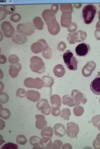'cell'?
Returning a JSON list of instances; mask_svg holds the SVG:
<instances>
[{
    "instance_id": "cell-1",
    "label": "cell",
    "mask_w": 100,
    "mask_h": 149,
    "mask_svg": "<svg viewBox=\"0 0 100 149\" xmlns=\"http://www.w3.org/2000/svg\"><path fill=\"white\" fill-rule=\"evenodd\" d=\"M96 12V7L92 4L87 5L84 7L82 11V16L85 24H89L92 22Z\"/></svg>"
},
{
    "instance_id": "cell-2",
    "label": "cell",
    "mask_w": 100,
    "mask_h": 149,
    "mask_svg": "<svg viewBox=\"0 0 100 149\" xmlns=\"http://www.w3.org/2000/svg\"><path fill=\"white\" fill-rule=\"evenodd\" d=\"M63 58L66 66L69 70H77L78 61L70 50H68L63 55Z\"/></svg>"
},
{
    "instance_id": "cell-3",
    "label": "cell",
    "mask_w": 100,
    "mask_h": 149,
    "mask_svg": "<svg viewBox=\"0 0 100 149\" xmlns=\"http://www.w3.org/2000/svg\"><path fill=\"white\" fill-rule=\"evenodd\" d=\"M30 68L34 72L42 74L45 71V65L42 59L37 56L32 57L30 59Z\"/></svg>"
},
{
    "instance_id": "cell-4",
    "label": "cell",
    "mask_w": 100,
    "mask_h": 149,
    "mask_svg": "<svg viewBox=\"0 0 100 149\" xmlns=\"http://www.w3.org/2000/svg\"><path fill=\"white\" fill-rule=\"evenodd\" d=\"M17 29L18 33L25 36H29L34 33L35 27L32 23L27 22L19 24Z\"/></svg>"
},
{
    "instance_id": "cell-5",
    "label": "cell",
    "mask_w": 100,
    "mask_h": 149,
    "mask_svg": "<svg viewBox=\"0 0 100 149\" xmlns=\"http://www.w3.org/2000/svg\"><path fill=\"white\" fill-rule=\"evenodd\" d=\"M43 81L39 78L33 79L28 78L25 80L24 84L28 88H35L40 89L43 87Z\"/></svg>"
},
{
    "instance_id": "cell-6",
    "label": "cell",
    "mask_w": 100,
    "mask_h": 149,
    "mask_svg": "<svg viewBox=\"0 0 100 149\" xmlns=\"http://www.w3.org/2000/svg\"><path fill=\"white\" fill-rule=\"evenodd\" d=\"M1 27L5 37L11 38L13 36L15 33V29L10 22L4 21L2 23Z\"/></svg>"
},
{
    "instance_id": "cell-7",
    "label": "cell",
    "mask_w": 100,
    "mask_h": 149,
    "mask_svg": "<svg viewBox=\"0 0 100 149\" xmlns=\"http://www.w3.org/2000/svg\"><path fill=\"white\" fill-rule=\"evenodd\" d=\"M47 45L46 41L43 39L39 40L34 43L31 47V51L34 54H37L46 50L47 48Z\"/></svg>"
},
{
    "instance_id": "cell-8",
    "label": "cell",
    "mask_w": 100,
    "mask_h": 149,
    "mask_svg": "<svg viewBox=\"0 0 100 149\" xmlns=\"http://www.w3.org/2000/svg\"><path fill=\"white\" fill-rule=\"evenodd\" d=\"M91 47L89 45L82 43L78 45L75 48V51L77 56L84 57L88 54Z\"/></svg>"
},
{
    "instance_id": "cell-9",
    "label": "cell",
    "mask_w": 100,
    "mask_h": 149,
    "mask_svg": "<svg viewBox=\"0 0 100 149\" xmlns=\"http://www.w3.org/2000/svg\"><path fill=\"white\" fill-rule=\"evenodd\" d=\"M49 33L52 35L57 34L60 31V27L56 18L46 22Z\"/></svg>"
},
{
    "instance_id": "cell-10",
    "label": "cell",
    "mask_w": 100,
    "mask_h": 149,
    "mask_svg": "<svg viewBox=\"0 0 100 149\" xmlns=\"http://www.w3.org/2000/svg\"><path fill=\"white\" fill-rule=\"evenodd\" d=\"M15 10V6L13 5H6L1 6V20H3L7 15L13 14Z\"/></svg>"
},
{
    "instance_id": "cell-11",
    "label": "cell",
    "mask_w": 100,
    "mask_h": 149,
    "mask_svg": "<svg viewBox=\"0 0 100 149\" xmlns=\"http://www.w3.org/2000/svg\"><path fill=\"white\" fill-rule=\"evenodd\" d=\"M21 69L22 65L19 63L11 64L9 71V75L12 78H15L18 76Z\"/></svg>"
},
{
    "instance_id": "cell-12",
    "label": "cell",
    "mask_w": 100,
    "mask_h": 149,
    "mask_svg": "<svg viewBox=\"0 0 100 149\" xmlns=\"http://www.w3.org/2000/svg\"><path fill=\"white\" fill-rule=\"evenodd\" d=\"M90 89L95 95H100V77H96L91 82Z\"/></svg>"
},
{
    "instance_id": "cell-13",
    "label": "cell",
    "mask_w": 100,
    "mask_h": 149,
    "mask_svg": "<svg viewBox=\"0 0 100 149\" xmlns=\"http://www.w3.org/2000/svg\"><path fill=\"white\" fill-rule=\"evenodd\" d=\"M27 96L29 100L33 102H36L40 100L41 94L37 91L29 90L27 92Z\"/></svg>"
},
{
    "instance_id": "cell-14",
    "label": "cell",
    "mask_w": 100,
    "mask_h": 149,
    "mask_svg": "<svg viewBox=\"0 0 100 149\" xmlns=\"http://www.w3.org/2000/svg\"><path fill=\"white\" fill-rule=\"evenodd\" d=\"M12 41L18 45H23L27 42V38L25 36L19 33L13 37Z\"/></svg>"
},
{
    "instance_id": "cell-15",
    "label": "cell",
    "mask_w": 100,
    "mask_h": 149,
    "mask_svg": "<svg viewBox=\"0 0 100 149\" xmlns=\"http://www.w3.org/2000/svg\"><path fill=\"white\" fill-rule=\"evenodd\" d=\"M36 118V127L39 130L43 129L46 125V123L44 119V116L41 114L35 115Z\"/></svg>"
},
{
    "instance_id": "cell-16",
    "label": "cell",
    "mask_w": 100,
    "mask_h": 149,
    "mask_svg": "<svg viewBox=\"0 0 100 149\" xmlns=\"http://www.w3.org/2000/svg\"><path fill=\"white\" fill-rule=\"evenodd\" d=\"M70 15L69 12H63L61 19V26L64 27H68L70 23Z\"/></svg>"
},
{
    "instance_id": "cell-17",
    "label": "cell",
    "mask_w": 100,
    "mask_h": 149,
    "mask_svg": "<svg viewBox=\"0 0 100 149\" xmlns=\"http://www.w3.org/2000/svg\"><path fill=\"white\" fill-rule=\"evenodd\" d=\"M41 139L39 136H31L30 139L31 144L34 147L32 149H42L40 146Z\"/></svg>"
},
{
    "instance_id": "cell-18",
    "label": "cell",
    "mask_w": 100,
    "mask_h": 149,
    "mask_svg": "<svg viewBox=\"0 0 100 149\" xmlns=\"http://www.w3.org/2000/svg\"><path fill=\"white\" fill-rule=\"evenodd\" d=\"M33 23L35 27L37 30H42L44 27V23L40 17H35L33 20Z\"/></svg>"
},
{
    "instance_id": "cell-19",
    "label": "cell",
    "mask_w": 100,
    "mask_h": 149,
    "mask_svg": "<svg viewBox=\"0 0 100 149\" xmlns=\"http://www.w3.org/2000/svg\"><path fill=\"white\" fill-rule=\"evenodd\" d=\"M46 101L44 99H42L36 105L37 108L41 110L42 113L47 114L46 111Z\"/></svg>"
},
{
    "instance_id": "cell-20",
    "label": "cell",
    "mask_w": 100,
    "mask_h": 149,
    "mask_svg": "<svg viewBox=\"0 0 100 149\" xmlns=\"http://www.w3.org/2000/svg\"><path fill=\"white\" fill-rule=\"evenodd\" d=\"M11 115L10 111L8 109L3 108V105L1 104V112H0V116L4 120L8 119Z\"/></svg>"
},
{
    "instance_id": "cell-21",
    "label": "cell",
    "mask_w": 100,
    "mask_h": 149,
    "mask_svg": "<svg viewBox=\"0 0 100 149\" xmlns=\"http://www.w3.org/2000/svg\"><path fill=\"white\" fill-rule=\"evenodd\" d=\"M17 143L20 145H24L27 142L26 136L23 134L18 135L16 139Z\"/></svg>"
},
{
    "instance_id": "cell-22",
    "label": "cell",
    "mask_w": 100,
    "mask_h": 149,
    "mask_svg": "<svg viewBox=\"0 0 100 149\" xmlns=\"http://www.w3.org/2000/svg\"><path fill=\"white\" fill-rule=\"evenodd\" d=\"M18 145L12 143H8L4 145L1 148L2 149H18Z\"/></svg>"
},
{
    "instance_id": "cell-23",
    "label": "cell",
    "mask_w": 100,
    "mask_h": 149,
    "mask_svg": "<svg viewBox=\"0 0 100 149\" xmlns=\"http://www.w3.org/2000/svg\"><path fill=\"white\" fill-rule=\"evenodd\" d=\"M54 72L56 76L58 77H61L62 74H63L64 69L62 67L61 65H59L55 68Z\"/></svg>"
},
{
    "instance_id": "cell-24",
    "label": "cell",
    "mask_w": 100,
    "mask_h": 149,
    "mask_svg": "<svg viewBox=\"0 0 100 149\" xmlns=\"http://www.w3.org/2000/svg\"><path fill=\"white\" fill-rule=\"evenodd\" d=\"M1 96V103L5 104L7 103L9 100V96L8 94L5 92H2L0 94Z\"/></svg>"
},
{
    "instance_id": "cell-25",
    "label": "cell",
    "mask_w": 100,
    "mask_h": 149,
    "mask_svg": "<svg viewBox=\"0 0 100 149\" xmlns=\"http://www.w3.org/2000/svg\"><path fill=\"white\" fill-rule=\"evenodd\" d=\"M21 19V15L18 13L12 14L10 17V20L14 23H17Z\"/></svg>"
},
{
    "instance_id": "cell-26",
    "label": "cell",
    "mask_w": 100,
    "mask_h": 149,
    "mask_svg": "<svg viewBox=\"0 0 100 149\" xmlns=\"http://www.w3.org/2000/svg\"><path fill=\"white\" fill-rule=\"evenodd\" d=\"M20 61L19 57L15 54L11 55L8 58V61L12 64L18 63Z\"/></svg>"
},
{
    "instance_id": "cell-27",
    "label": "cell",
    "mask_w": 100,
    "mask_h": 149,
    "mask_svg": "<svg viewBox=\"0 0 100 149\" xmlns=\"http://www.w3.org/2000/svg\"><path fill=\"white\" fill-rule=\"evenodd\" d=\"M27 92L23 89H18L17 91V95L20 97L23 98L27 96Z\"/></svg>"
},
{
    "instance_id": "cell-28",
    "label": "cell",
    "mask_w": 100,
    "mask_h": 149,
    "mask_svg": "<svg viewBox=\"0 0 100 149\" xmlns=\"http://www.w3.org/2000/svg\"><path fill=\"white\" fill-rule=\"evenodd\" d=\"M65 47V45L64 42H61L58 45V49L60 51H64Z\"/></svg>"
},
{
    "instance_id": "cell-29",
    "label": "cell",
    "mask_w": 100,
    "mask_h": 149,
    "mask_svg": "<svg viewBox=\"0 0 100 149\" xmlns=\"http://www.w3.org/2000/svg\"><path fill=\"white\" fill-rule=\"evenodd\" d=\"M51 10L54 14L57 13L58 10V5H54L52 6Z\"/></svg>"
},
{
    "instance_id": "cell-30",
    "label": "cell",
    "mask_w": 100,
    "mask_h": 149,
    "mask_svg": "<svg viewBox=\"0 0 100 149\" xmlns=\"http://www.w3.org/2000/svg\"><path fill=\"white\" fill-rule=\"evenodd\" d=\"M0 57H1V61H0L1 64H4L6 63L7 61L6 57L4 55H1Z\"/></svg>"
},
{
    "instance_id": "cell-31",
    "label": "cell",
    "mask_w": 100,
    "mask_h": 149,
    "mask_svg": "<svg viewBox=\"0 0 100 149\" xmlns=\"http://www.w3.org/2000/svg\"><path fill=\"white\" fill-rule=\"evenodd\" d=\"M42 55L46 59H49L50 58V54L48 53L47 50H44L42 53Z\"/></svg>"
},
{
    "instance_id": "cell-32",
    "label": "cell",
    "mask_w": 100,
    "mask_h": 149,
    "mask_svg": "<svg viewBox=\"0 0 100 149\" xmlns=\"http://www.w3.org/2000/svg\"><path fill=\"white\" fill-rule=\"evenodd\" d=\"M6 124L5 122L1 119V130H3L5 128Z\"/></svg>"
},
{
    "instance_id": "cell-33",
    "label": "cell",
    "mask_w": 100,
    "mask_h": 149,
    "mask_svg": "<svg viewBox=\"0 0 100 149\" xmlns=\"http://www.w3.org/2000/svg\"><path fill=\"white\" fill-rule=\"evenodd\" d=\"M3 136L1 135V146L2 144L5 142V141L3 139Z\"/></svg>"
},
{
    "instance_id": "cell-34",
    "label": "cell",
    "mask_w": 100,
    "mask_h": 149,
    "mask_svg": "<svg viewBox=\"0 0 100 149\" xmlns=\"http://www.w3.org/2000/svg\"><path fill=\"white\" fill-rule=\"evenodd\" d=\"M96 28L98 29H100V25H99V24L98 23H97V24H96Z\"/></svg>"
},
{
    "instance_id": "cell-35",
    "label": "cell",
    "mask_w": 100,
    "mask_h": 149,
    "mask_svg": "<svg viewBox=\"0 0 100 149\" xmlns=\"http://www.w3.org/2000/svg\"><path fill=\"white\" fill-rule=\"evenodd\" d=\"M99 19L100 20V11L99 12Z\"/></svg>"
}]
</instances>
